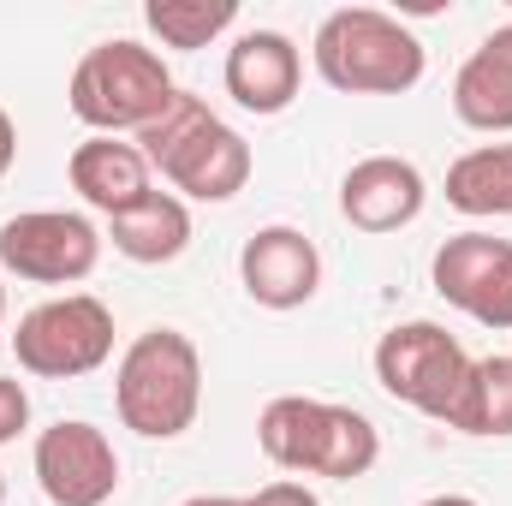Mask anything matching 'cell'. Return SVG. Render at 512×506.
Returning <instances> with one entry per match:
<instances>
[{"instance_id": "cell-1", "label": "cell", "mask_w": 512, "mask_h": 506, "mask_svg": "<svg viewBox=\"0 0 512 506\" xmlns=\"http://www.w3.org/2000/svg\"><path fill=\"white\" fill-rule=\"evenodd\" d=\"M131 143L173 191L197 203H233L251 185V143L191 90H179Z\"/></svg>"}, {"instance_id": "cell-2", "label": "cell", "mask_w": 512, "mask_h": 506, "mask_svg": "<svg viewBox=\"0 0 512 506\" xmlns=\"http://www.w3.org/2000/svg\"><path fill=\"white\" fill-rule=\"evenodd\" d=\"M256 447L274 471L292 477H370L382 459V435L364 411L334 405V399H304V393H280L262 405L256 417Z\"/></svg>"}, {"instance_id": "cell-3", "label": "cell", "mask_w": 512, "mask_h": 506, "mask_svg": "<svg viewBox=\"0 0 512 506\" xmlns=\"http://www.w3.org/2000/svg\"><path fill=\"white\" fill-rule=\"evenodd\" d=\"M310 60L328 90L340 96H405L423 84L429 54L423 42L382 6H340L316 24Z\"/></svg>"}, {"instance_id": "cell-4", "label": "cell", "mask_w": 512, "mask_h": 506, "mask_svg": "<svg viewBox=\"0 0 512 506\" xmlns=\"http://www.w3.org/2000/svg\"><path fill=\"white\" fill-rule=\"evenodd\" d=\"M114 405L131 435L179 441L203 411V358H197L191 334H179V328L137 334L114 370Z\"/></svg>"}, {"instance_id": "cell-5", "label": "cell", "mask_w": 512, "mask_h": 506, "mask_svg": "<svg viewBox=\"0 0 512 506\" xmlns=\"http://www.w3.org/2000/svg\"><path fill=\"white\" fill-rule=\"evenodd\" d=\"M173 96H179V84H173L167 60H161L155 48L131 42V36L96 42V48L72 66V90H66L72 114L96 131V137H120V131L137 137Z\"/></svg>"}, {"instance_id": "cell-6", "label": "cell", "mask_w": 512, "mask_h": 506, "mask_svg": "<svg viewBox=\"0 0 512 506\" xmlns=\"http://www.w3.org/2000/svg\"><path fill=\"white\" fill-rule=\"evenodd\" d=\"M471 352L441 328V322H399L376 340V381L399 405L459 429L465 393H471Z\"/></svg>"}, {"instance_id": "cell-7", "label": "cell", "mask_w": 512, "mask_h": 506, "mask_svg": "<svg viewBox=\"0 0 512 506\" xmlns=\"http://www.w3.org/2000/svg\"><path fill=\"white\" fill-rule=\"evenodd\" d=\"M18 370L42 381H78L114 358V310L96 292H66L36 304L12 334Z\"/></svg>"}, {"instance_id": "cell-8", "label": "cell", "mask_w": 512, "mask_h": 506, "mask_svg": "<svg viewBox=\"0 0 512 506\" xmlns=\"http://www.w3.org/2000/svg\"><path fill=\"white\" fill-rule=\"evenodd\" d=\"M102 262V233L72 209H24L0 227V268L36 286H78Z\"/></svg>"}, {"instance_id": "cell-9", "label": "cell", "mask_w": 512, "mask_h": 506, "mask_svg": "<svg viewBox=\"0 0 512 506\" xmlns=\"http://www.w3.org/2000/svg\"><path fill=\"white\" fill-rule=\"evenodd\" d=\"M36 483L54 506H108L120 489V453L114 441L84 423V417H60L36 435Z\"/></svg>"}, {"instance_id": "cell-10", "label": "cell", "mask_w": 512, "mask_h": 506, "mask_svg": "<svg viewBox=\"0 0 512 506\" xmlns=\"http://www.w3.org/2000/svg\"><path fill=\"white\" fill-rule=\"evenodd\" d=\"M429 280L435 292L465 310L471 322L495 328V334H512V239H495V233H459L447 239L435 262H429Z\"/></svg>"}, {"instance_id": "cell-11", "label": "cell", "mask_w": 512, "mask_h": 506, "mask_svg": "<svg viewBox=\"0 0 512 506\" xmlns=\"http://www.w3.org/2000/svg\"><path fill=\"white\" fill-rule=\"evenodd\" d=\"M239 280L262 310H298L322 286V251L298 227H256L239 251Z\"/></svg>"}, {"instance_id": "cell-12", "label": "cell", "mask_w": 512, "mask_h": 506, "mask_svg": "<svg viewBox=\"0 0 512 506\" xmlns=\"http://www.w3.org/2000/svg\"><path fill=\"white\" fill-rule=\"evenodd\" d=\"M227 96L245 108V114H286L298 102V84H304V54L286 30H245L233 48H227Z\"/></svg>"}, {"instance_id": "cell-13", "label": "cell", "mask_w": 512, "mask_h": 506, "mask_svg": "<svg viewBox=\"0 0 512 506\" xmlns=\"http://www.w3.org/2000/svg\"><path fill=\"white\" fill-rule=\"evenodd\" d=\"M423 203H429V185H423L417 161H405V155H364L340 179V215L358 233H399L423 215Z\"/></svg>"}, {"instance_id": "cell-14", "label": "cell", "mask_w": 512, "mask_h": 506, "mask_svg": "<svg viewBox=\"0 0 512 506\" xmlns=\"http://www.w3.org/2000/svg\"><path fill=\"white\" fill-rule=\"evenodd\" d=\"M66 179H72V191H78L90 209H102L108 221L126 215V209H137V203L155 191V167L143 161V149L126 143V137H84V143L72 149V161H66Z\"/></svg>"}, {"instance_id": "cell-15", "label": "cell", "mask_w": 512, "mask_h": 506, "mask_svg": "<svg viewBox=\"0 0 512 506\" xmlns=\"http://www.w3.org/2000/svg\"><path fill=\"white\" fill-rule=\"evenodd\" d=\"M453 114L471 131H512V24L489 30L453 78Z\"/></svg>"}, {"instance_id": "cell-16", "label": "cell", "mask_w": 512, "mask_h": 506, "mask_svg": "<svg viewBox=\"0 0 512 506\" xmlns=\"http://www.w3.org/2000/svg\"><path fill=\"white\" fill-rule=\"evenodd\" d=\"M108 239L120 256L143 262V268H161V262L185 256V245H191V209L173 191H149L137 209L108 221Z\"/></svg>"}, {"instance_id": "cell-17", "label": "cell", "mask_w": 512, "mask_h": 506, "mask_svg": "<svg viewBox=\"0 0 512 506\" xmlns=\"http://www.w3.org/2000/svg\"><path fill=\"white\" fill-rule=\"evenodd\" d=\"M447 203L471 221L512 215V143H477L447 167Z\"/></svg>"}, {"instance_id": "cell-18", "label": "cell", "mask_w": 512, "mask_h": 506, "mask_svg": "<svg viewBox=\"0 0 512 506\" xmlns=\"http://www.w3.org/2000/svg\"><path fill=\"white\" fill-rule=\"evenodd\" d=\"M149 36H161V48H209L215 36H227L239 24V0H149L143 6Z\"/></svg>"}, {"instance_id": "cell-19", "label": "cell", "mask_w": 512, "mask_h": 506, "mask_svg": "<svg viewBox=\"0 0 512 506\" xmlns=\"http://www.w3.org/2000/svg\"><path fill=\"white\" fill-rule=\"evenodd\" d=\"M459 435H512V352L471 364V393L459 411Z\"/></svg>"}, {"instance_id": "cell-20", "label": "cell", "mask_w": 512, "mask_h": 506, "mask_svg": "<svg viewBox=\"0 0 512 506\" xmlns=\"http://www.w3.org/2000/svg\"><path fill=\"white\" fill-rule=\"evenodd\" d=\"M24 429H30V393H24V381L0 376V447L18 441Z\"/></svg>"}, {"instance_id": "cell-21", "label": "cell", "mask_w": 512, "mask_h": 506, "mask_svg": "<svg viewBox=\"0 0 512 506\" xmlns=\"http://www.w3.org/2000/svg\"><path fill=\"white\" fill-rule=\"evenodd\" d=\"M245 506H322V501H316V489H304V483L280 477V483H268V489L245 495Z\"/></svg>"}, {"instance_id": "cell-22", "label": "cell", "mask_w": 512, "mask_h": 506, "mask_svg": "<svg viewBox=\"0 0 512 506\" xmlns=\"http://www.w3.org/2000/svg\"><path fill=\"white\" fill-rule=\"evenodd\" d=\"M12 161H18V126H12V114L0 108V179L12 173Z\"/></svg>"}, {"instance_id": "cell-23", "label": "cell", "mask_w": 512, "mask_h": 506, "mask_svg": "<svg viewBox=\"0 0 512 506\" xmlns=\"http://www.w3.org/2000/svg\"><path fill=\"white\" fill-rule=\"evenodd\" d=\"M185 506H245V495H191Z\"/></svg>"}, {"instance_id": "cell-24", "label": "cell", "mask_w": 512, "mask_h": 506, "mask_svg": "<svg viewBox=\"0 0 512 506\" xmlns=\"http://www.w3.org/2000/svg\"><path fill=\"white\" fill-rule=\"evenodd\" d=\"M423 506H477L471 495H435V501H423Z\"/></svg>"}, {"instance_id": "cell-25", "label": "cell", "mask_w": 512, "mask_h": 506, "mask_svg": "<svg viewBox=\"0 0 512 506\" xmlns=\"http://www.w3.org/2000/svg\"><path fill=\"white\" fill-rule=\"evenodd\" d=\"M0 322H6V280H0Z\"/></svg>"}, {"instance_id": "cell-26", "label": "cell", "mask_w": 512, "mask_h": 506, "mask_svg": "<svg viewBox=\"0 0 512 506\" xmlns=\"http://www.w3.org/2000/svg\"><path fill=\"white\" fill-rule=\"evenodd\" d=\"M0 506H6V477H0Z\"/></svg>"}]
</instances>
